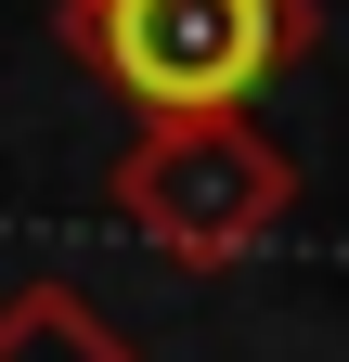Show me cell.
<instances>
[{"instance_id":"1","label":"cell","mask_w":349,"mask_h":362,"mask_svg":"<svg viewBox=\"0 0 349 362\" xmlns=\"http://www.w3.org/2000/svg\"><path fill=\"white\" fill-rule=\"evenodd\" d=\"M78 39L143 104H233L246 78H272L297 13L285 0H78Z\"/></svg>"},{"instance_id":"2","label":"cell","mask_w":349,"mask_h":362,"mask_svg":"<svg viewBox=\"0 0 349 362\" xmlns=\"http://www.w3.org/2000/svg\"><path fill=\"white\" fill-rule=\"evenodd\" d=\"M0 362H129L78 298H26V310H0Z\"/></svg>"}]
</instances>
